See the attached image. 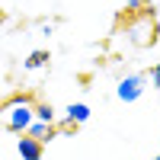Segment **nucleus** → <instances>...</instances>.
Returning <instances> with one entry per match:
<instances>
[{
    "label": "nucleus",
    "mask_w": 160,
    "mask_h": 160,
    "mask_svg": "<svg viewBox=\"0 0 160 160\" xmlns=\"http://www.w3.org/2000/svg\"><path fill=\"white\" fill-rule=\"evenodd\" d=\"M154 160H160V154H157V157H154Z\"/></svg>",
    "instance_id": "obj_9"
},
{
    "label": "nucleus",
    "mask_w": 160,
    "mask_h": 160,
    "mask_svg": "<svg viewBox=\"0 0 160 160\" xmlns=\"http://www.w3.org/2000/svg\"><path fill=\"white\" fill-rule=\"evenodd\" d=\"M154 83L160 87V64H157V68H154Z\"/></svg>",
    "instance_id": "obj_7"
},
{
    "label": "nucleus",
    "mask_w": 160,
    "mask_h": 160,
    "mask_svg": "<svg viewBox=\"0 0 160 160\" xmlns=\"http://www.w3.org/2000/svg\"><path fill=\"white\" fill-rule=\"evenodd\" d=\"M19 154H22V160H42V141L38 138H19Z\"/></svg>",
    "instance_id": "obj_3"
},
{
    "label": "nucleus",
    "mask_w": 160,
    "mask_h": 160,
    "mask_svg": "<svg viewBox=\"0 0 160 160\" xmlns=\"http://www.w3.org/2000/svg\"><path fill=\"white\" fill-rule=\"evenodd\" d=\"M29 122H32V109L29 106H16V109H10V115H7V128L10 131H19Z\"/></svg>",
    "instance_id": "obj_2"
},
{
    "label": "nucleus",
    "mask_w": 160,
    "mask_h": 160,
    "mask_svg": "<svg viewBox=\"0 0 160 160\" xmlns=\"http://www.w3.org/2000/svg\"><path fill=\"white\" fill-rule=\"evenodd\" d=\"M141 93H144V77L141 74H131V77H125L122 83H118V99H125V102L138 99Z\"/></svg>",
    "instance_id": "obj_1"
},
{
    "label": "nucleus",
    "mask_w": 160,
    "mask_h": 160,
    "mask_svg": "<svg viewBox=\"0 0 160 160\" xmlns=\"http://www.w3.org/2000/svg\"><path fill=\"white\" fill-rule=\"evenodd\" d=\"M87 115H90V109H87L83 102H77V106H71V118H77V122H83Z\"/></svg>",
    "instance_id": "obj_5"
},
{
    "label": "nucleus",
    "mask_w": 160,
    "mask_h": 160,
    "mask_svg": "<svg viewBox=\"0 0 160 160\" xmlns=\"http://www.w3.org/2000/svg\"><path fill=\"white\" fill-rule=\"evenodd\" d=\"M3 19H7V13H3V10H0V26H3Z\"/></svg>",
    "instance_id": "obj_8"
},
{
    "label": "nucleus",
    "mask_w": 160,
    "mask_h": 160,
    "mask_svg": "<svg viewBox=\"0 0 160 160\" xmlns=\"http://www.w3.org/2000/svg\"><path fill=\"white\" fill-rule=\"evenodd\" d=\"M45 61H48V51H32L29 61H26V68H42Z\"/></svg>",
    "instance_id": "obj_4"
},
{
    "label": "nucleus",
    "mask_w": 160,
    "mask_h": 160,
    "mask_svg": "<svg viewBox=\"0 0 160 160\" xmlns=\"http://www.w3.org/2000/svg\"><path fill=\"white\" fill-rule=\"evenodd\" d=\"M38 115H42L45 122H51V118H55V112H51V109H38Z\"/></svg>",
    "instance_id": "obj_6"
}]
</instances>
